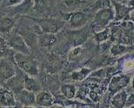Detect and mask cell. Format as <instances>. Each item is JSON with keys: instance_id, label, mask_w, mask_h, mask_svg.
<instances>
[{"instance_id": "16", "label": "cell", "mask_w": 134, "mask_h": 108, "mask_svg": "<svg viewBox=\"0 0 134 108\" xmlns=\"http://www.w3.org/2000/svg\"><path fill=\"white\" fill-rule=\"evenodd\" d=\"M14 26V21L12 19L4 18L0 20V33H9Z\"/></svg>"}, {"instance_id": "26", "label": "cell", "mask_w": 134, "mask_h": 108, "mask_svg": "<svg viewBox=\"0 0 134 108\" xmlns=\"http://www.w3.org/2000/svg\"><path fill=\"white\" fill-rule=\"evenodd\" d=\"M23 108H38V107H34V106H26V105H25V106H24Z\"/></svg>"}, {"instance_id": "17", "label": "cell", "mask_w": 134, "mask_h": 108, "mask_svg": "<svg viewBox=\"0 0 134 108\" xmlns=\"http://www.w3.org/2000/svg\"><path fill=\"white\" fill-rule=\"evenodd\" d=\"M62 93L67 99H72L75 97L76 94V88L73 85L68 83V85H64L61 88Z\"/></svg>"}, {"instance_id": "9", "label": "cell", "mask_w": 134, "mask_h": 108, "mask_svg": "<svg viewBox=\"0 0 134 108\" xmlns=\"http://www.w3.org/2000/svg\"><path fill=\"white\" fill-rule=\"evenodd\" d=\"M112 3H113L115 6V10H116V15L114 17L116 19V20L129 19V15L131 13V11H132V7L127 6L124 4L115 2V1H112Z\"/></svg>"}, {"instance_id": "23", "label": "cell", "mask_w": 134, "mask_h": 108, "mask_svg": "<svg viewBox=\"0 0 134 108\" xmlns=\"http://www.w3.org/2000/svg\"><path fill=\"white\" fill-rule=\"evenodd\" d=\"M6 53H7L6 43L4 42L3 38L0 36V58H1V57H3L4 56H5Z\"/></svg>"}, {"instance_id": "4", "label": "cell", "mask_w": 134, "mask_h": 108, "mask_svg": "<svg viewBox=\"0 0 134 108\" xmlns=\"http://www.w3.org/2000/svg\"><path fill=\"white\" fill-rule=\"evenodd\" d=\"M8 45L12 49L16 50L17 53H20L24 55H29L30 49L24 39L20 34H15L8 41Z\"/></svg>"}, {"instance_id": "27", "label": "cell", "mask_w": 134, "mask_h": 108, "mask_svg": "<svg viewBox=\"0 0 134 108\" xmlns=\"http://www.w3.org/2000/svg\"><path fill=\"white\" fill-rule=\"evenodd\" d=\"M47 108H57V107H53V106H50V107H47Z\"/></svg>"}, {"instance_id": "1", "label": "cell", "mask_w": 134, "mask_h": 108, "mask_svg": "<svg viewBox=\"0 0 134 108\" xmlns=\"http://www.w3.org/2000/svg\"><path fill=\"white\" fill-rule=\"evenodd\" d=\"M14 61H15L17 66L28 76H33V77L38 76L39 70H38L37 62L28 55L16 53L14 55Z\"/></svg>"}, {"instance_id": "13", "label": "cell", "mask_w": 134, "mask_h": 108, "mask_svg": "<svg viewBox=\"0 0 134 108\" xmlns=\"http://www.w3.org/2000/svg\"><path fill=\"white\" fill-rule=\"evenodd\" d=\"M127 93L125 91L122 90L120 92H116L112 98L111 104L115 108H124L125 106L126 99H127Z\"/></svg>"}, {"instance_id": "19", "label": "cell", "mask_w": 134, "mask_h": 108, "mask_svg": "<svg viewBox=\"0 0 134 108\" xmlns=\"http://www.w3.org/2000/svg\"><path fill=\"white\" fill-rule=\"evenodd\" d=\"M47 0H35L34 4V8L37 11H43L46 10Z\"/></svg>"}, {"instance_id": "21", "label": "cell", "mask_w": 134, "mask_h": 108, "mask_svg": "<svg viewBox=\"0 0 134 108\" xmlns=\"http://www.w3.org/2000/svg\"><path fill=\"white\" fill-rule=\"evenodd\" d=\"M81 0H64L63 4L67 9H73L77 8L80 4Z\"/></svg>"}, {"instance_id": "5", "label": "cell", "mask_w": 134, "mask_h": 108, "mask_svg": "<svg viewBox=\"0 0 134 108\" xmlns=\"http://www.w3.org/2000/svg\"><path fill=\"white\" fill-rule=\"evenodd\" d=\"M129 76H115L112 77L109 85V91L110 93H116L122 91V89L126 87L130 83Z\"/></svg>"}, {"instance_id": "3", "label": "cell", "mask_w": 134, "mask_h": 108, "mask_svg": "<svg viewBox=\"0 0 134 108\" xmlns=\"http://www.w3.org/2000/svg\"><path fill=\"white\" fill-rule=\"evenodd\" d=\"M114 11L113 9L106 7L102 8L95 13L94 16V23L95 25L100 27H106L109 21H111L114 19Z\"/></svg>"}, {"instance_id": "12", "label": "cell", "mask_w": 134, "mask_h": 108, "mask_svg": "<svg viewBox=\"0 0 134 108\" xmlns=\"http://www.w3.org/2000/svg\"><path fill=\"white\" fill-rule=\"evenodd\" d=\"M5 83L13 92H15L16 93L19 92L20 91L24 89V74H20L19 76L15 74Z\"/></svg>"}, {"instance_id": "14", "label": "cell", "mask_w": 134, "mask_h": 108, "mask_svg": "<svg viewBox=\"0 0 134 108\" xmlns=\"http://www.w3.org/2000/svg\"><path fill=\"white\" fill-rule=\"evenodd\" d=\"M24 89L35 93L41 90V85L33 76L24 75Z\"/></svg>"}, {"instance_id": "8", "label": "cell", "mask_w": 134, "mask_h": 108, "mask_svg": "<svg viewBox=\"0 0 134 108\" xmlns=\"http://www.w3.org/2000/svg\"><path fill=\"white\" fill-rule=\"evenodd\" d=\"M16 105V99L13 93L7 89H0V106L14 107Z\"/></svg>"}, {"instance_id": "2", "label": "cell", "mask_w": 134, "mask_h": 108, "mask_svg": "<svg viewBox=\"0 0 134 108\" xmlns=\"http://www.w3.org/2000/svg\"><path fill=\"white\" fill-rule=\"evenodd\" d=\"M42 33H56L63 27V21L56 19H32Z\"/></svg>"}, {"instance_id": "24", "label": "cell", "mask_w": 134, "mask_h": 108, "mask_svg": "<svg viewBox=\"0 0 134 108\" xmlns=\"http://www.w3.org/2000/svg\"><path fill=\"white\" fill-rule=\"evenodd\" d=\"M125 106H133V94H131L130 97L127 98L126 99V104H125Z\"/></svg>"}, {"instance_id": "11", "label": "cell", "mask_w": 134, "mask_h": 108, "mask_svg": "<svg viewBox=\"0 0 134 108\" xmlns=\"http://www.w3.org/2000/svg\"><path fill=\"white\" fill-rule=\"evenodd\" d=\"M54 98L49 94V92H40L35 96V105L42 107H50L54 105Z\"/></svg>"}, {"instance_id": "25", "label": "cell", "mask_w": 134, "mask_h": 108, "mask_svg": "<svg viewBox=\"0 0 134 108\" xmlns=\"http://www.w3.org/2000/svg\"><path fill=\"white\" fill-rule=\"evenodd\" d=\"M23 0H9V5H15V4H18L21 3Z\"/></svg>"}, {"instance_id": "6", "label": "cell", "mask_w": 134, "mask_h": 108, "mask_svg": "<svg viewBox=\"0 0 134 108\" xmlns=\"http://www.w3.org/2000/svg\"><path fill=\"white\" fill-rule=\"evenodd\" d=\"M16 74L13 63L7 60L0 62V82L6 83Z\"/></svg>"}, {"instance_id": "10", "label": "cell", "mask_w": 134, "mask_h": 108, "mask_svg": "<svg viewBox=\"0 0 134 108\" xmlns=\"http://www.w3.org/2000/svg\"><path fill=\"white\" fill-rule=\"evenodd\" d=\"M16 94L19 101L26 106H33L35 105V95L34 92L23 89Z\"/></svg>"}, {"instance_id": "20", "label": "cell", "mask_w": 134, "mask_h": 108, "mask_svg": "<svg viewBox=\"0 0 134 108\" xmlns=\"http://www.w3.org/2000/svg\"><path fill=\"white\" fill-rule=\"evenodd\" d=\"M91 70L90 69H83L82 70L79 71V72H75V73L72 74V78L75 79V80H82L83 78H85Z\"/></svg>"}, {"instance_id": "28", "label": "cell", "mask_w": 134, "mask_h": 108, "mask_svg": "<svg viewBox=\"0 0 134 108\" xmlns=\"http://www.w3.org/2000/svg\"><path fill=\"white\" fill-rule=\"evenodd\" d=\"M1 108H13V107H1Z\"/></svg>"}, {"instance_id": "7", "label": "cell", "mask_w": 134, "mask_h": 108, "mask_svg": "<svg viewBox=\"0 0 134 108\" xmlns=\"http://www.w3.org/2000/svg\"><path fill=\"white\" fill-rule=\"evenodd\" d=\"M89 15L83 11H76L73 13L71 15L69 19V23L70 26L72 29H79V28L82 27L87 23Z\"/></svg>"}, {"instance_id": "18", "label": "cell", "mask_w": 134, "mask_h": 108, "mask_svg": "<svg viewBox=\"0 0 134 108\" xmlns=\"http://www.w3.org/2000/svg\"><path fill=\"white\" fill-rule=\"evenodd\" d=\"M125 51H126V47L123 44H120V43L114 44L110 49V52L113 56H119V55L124 54Z\"/></svg>"}, {"instance_id": "15", "label": "cell", "mask_w": 134, "mask_h": 108, "mask_svg": "<svg viewBox=\"0 0 134 108\" xmlns=\"http://www.w3.org/2000/svg\"><path fill=\"white\" fill-rule=\"evenodd\" d=\"M56 41L57 38L54 33H41L39 35V43L42 47H51Z\"/></svg>"}, {"instance_id": "22", "label": "cell", "mask_w": 134, "mask_h": 108, "mask_svg": "<svg viewBox=\"0 0 134 108\" xmlns=\"http://www.w3.org/2000/svg\"><path fill=\"white\" fill-rule=\"evenodd\" d=\"M109 29H105L102 32L97 33L95 34V37H96V40L98 42H104L105 40H107V39L109 38Z\"/></svg>"}]
</instances>
